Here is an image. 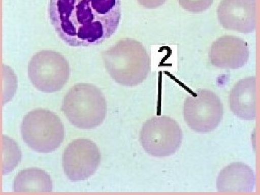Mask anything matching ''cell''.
<instances>
[{
    "instance_id": "obj_11",
    "label": "cell",
    "mask_w": 260,
    "mask_h": 195,
    "mask_svg": "<svg viewBox=\"0 0 260 195\" xmlns=\"http://www.w3.org/2000/svg\"><path fill=\"white\" fill-rule=\"evenodd\" d=\"M255 174L249 166L233 162L219 173L217 189L227 194L251 192L255 186Z\"/></svg>"
},
{
    "instance_id": "obj_13",
    "label": "cell",
    "mask_w": 260,
    "mask_h": 195,
    "mask_svg": "<svg viewBox=\"0 0 260 195\" xmlns=\"http://www.w3.org/2000/svg\"><path fill=\"white\" fill-rule=\"evenodd\" d=\"M53 181L45 171L37 168L20 171L13 181V191L15 193L43 194L53 191Z\"/></svg>"
},
{
    "instance_id": "obj_1",
    "label": "cell",
    "mask_w": 260,
    "mask_h": 195,
    "mask_svg": "<svg viewBox=\"0 0 260 195\" xmlns=\"http://www.w3.org/2000/svg\"><path fill=\"white\" fill-rule=\"evenodd\" d=\"M49 17L67 45L93 47L112 37L119 28L121 0H50Z\"/></svg>"
},
{
    "instance_id": "obj_9",
    "label": "cell",
    "mask_w": 260,
    "mask_h": 195,
    "mask_svg": "<svg viewBox=\"0 0 260 195\" xmlns=\"http://www.w3.org/2000/svg\"><path fill=\"white\" fill-rule=\"evenodd\" d=\"M217 16L224 28L250 34L256 29V0H222Z\"/></svg>"
},
{
    "instance_id": "obj_16",
    "label": "cell",
    "mask_w": 260,
    "mask_h": 195,
    "mask_svg": "<svg viewBox=\"0 0 260 195\" xmlns=\"http://www.w3.org/2000/svg\"><path fill=\"white\" fill-rule=\"evenodd\" d=\"M166 2L167 0H138V3L147 9L158 8L162 6Z\"/></svg>"
},
{
    "instance_id": "obj_6",
    "label": "cell",
    "mask_w": 260,
    "mask_h": 195,
    "mask_svg": "<svg viewBox=\"0 0 260 195\" xmlns=\"http://www.w3.org/2000/svg\"><path fill=\"white\" fill-rule=\"evenodd\" d=\"M183 133L177 121L167 116H155L145 121L140 133V143L148 155L170 156L180 148Z\"/></svg>"
},
{
    "instance_id": "obj_3",
    "label": "cell",
    "mask_w": 260,
    "mask_h": 195,
    "mask_svg": "<svg viewBox=\"0 0 260 195\" xmlns=\"http://www.w3.org/2000/svg\"><path fill=\"white\" fill-rule=\"evenodd\" d=\"M61 110L75 127L95 129L105 120L107 102L102 90L95 85L78 83L65 95Z\"/></svg>"
},
{
    "instance_id": "obj_12",
    "label": "cell",
    "mask_w": 260,
    "mask_h": 195,
    "mask_svg": "<svg viewBox=\"0 0 260 195\" xmlns=\"http://www.w3.org/2000/svg\"><path fill=\"white\" fill-rule=\"evenodd\" d=\"M229 105L233 114L244 121L256 119V78L248 77L233 87L229 95Z\"/></svg>"
},
{
    "instance_id": "obj_7",
    "label": "cell",
    "mask_w": 260,
    "mask_h": 195,
    "mask_svg": "<svg viewBox=\"0 0 260 195\" xmlns=\"http://www.w3.org/2000/svg\"><path fill=\"white\" fill-rule=\"evenodd\" d=\"M186 124L198 133H209L218 127L223 116V106L214 92L200 89L186 96L183 109Z\"/></svg>"
},
{
    "instance_id": "obj_15",
    "label": "cell",
    "mask_w": 260,
    "mask_h": 195,
    "mask_svg": "<svg viewBox=\"0 0 260 195\" xmlns=\"http://www.w3.org/2000/svg\"><path fill=\"white\" fill-rule=\"evenodd\" d=\"M214 0H178L183 9L189 13H200L209 9Z\"/></svg>"
},
{
    "instance_id": "obj_5",
    "label": "cell",
    "mask_w": 260,
    "mask_h": 195,
    "mask_svg": "<svg viewBox=\"0 0 260 195\" xmlns=\"http://www.w3.org/2000/svg\"><path fill=\"white\" fill-rule=\"evenodd\" d=\"M28 78L34 87L43 93H51L64 88L70 77L69 62L60 53L39 51L28 64Z\"/></svg>"
},
{
    "instance_id": "obj_10",
    "label": "cell",
    "mask_w": 260,
    "mask_h": 195,
    "mask_svg": "<svg viewBox=\"0 0 260 195\" xmlns=\"http://www.w3.org/2000/svg\"><path fill=\"white\" fill-rule=\"evenodd\" d=\"M249 58V46L241 38L225 36L217 39L210 48V62L220 69H240Z\"/></svg>"
},
{
    "instance_id": "obj_4",
    "label": "cell",
    "mask_w": 260,
    "mask_h": 195,
    "mask_svg": "<svg viewBox=\"0 0 260 195\" xmlns=\"http://www.w3.org/2000/svg\"><path fill=\"white\" fill-rule=\"evenodd\" d=\"M20 134L24 143L34 151L52 153L64 141V126L55 113L39 108L24 116Z\"/></svg>"
},
{
    "instance_id": "obj_2",
    "label": "cell",
    "mask_w": 260,
    "mask_h": 195,
    "mask_svg": "<svg viewBox=\"0 0 260 195\" xmlns=\"http://www.w3.org/2000/svg\"><path fill=\"white\" fill-rule=\"evenodd\" d=\"M102 56L108 74L123 86H137L143 83L150 73V54L143 44L135 39L119 40Z\"/></svg>"
},
{
    "instance_id": "obj_14",
    "label": "cell",
    "mask_w": 260,
    "mask_h": 195,
    "mask_svg": "<svg viewBox=\"0 0 260 195\" xmlns=\"http://www.w3.org/2000/svg\"><path fill=\"white\" fill-rule=\"evenodd\" d=\"M22 153L18 144L7 135H3V165L2 173L8 175L21 161Z\"/></svg>"
},
{
    "instance_id": "obj_8",
    "label": "cell",
    "mask_w": 260,
    "mask_h": 195,
    "mask_svg": "<svg viewBox=\"0 0 260 195\" xmlns=\"http://www.w3.org/2000/svg\"><path fill=\"white\" fill-rule=\"evenodd\" d=\"M102 161L100 149L92 140L79 138L65 148L62 155L63 170L70 181H81L95 174Z\"/></svg>"
}]
</instances>
